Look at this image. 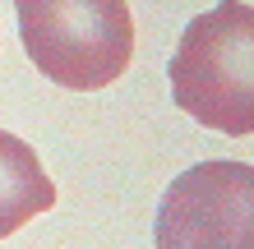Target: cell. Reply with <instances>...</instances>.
Masks as SVG:
<instances>
[{
    "label": "cell",
    "mask_w": 254,
    "mask_h": 249,
    "mask_svg": "<svg viewBox=\"0 0 254 249\" xmlns=\"http://www.w3.org/2000/svg\"><path fill=\"white\" fill-rule=\"evenodd\" d=\"M23 51L56 88L97 93L129 69L134 19L125 0H14Z\"/></svg>",
    "instance_id": "7a4b0ae2"
},
{
    "label": "cell",
    "mask_w": 254,
    "mask_h": 249,
    "mask_svg": "<svg viewBox=\"0 0 254 249\" xmlns=\"http://www.w3.org/2000/svg\"><path fill=\"white\" fill-rule=\"evenodd\" d=\"M56 208V185L19 134L0 129V240Z\"/></svg>",
    "instance_id": "277c9868"
},
{
    "label": "cell",
    "mask_w": 254,
    "mask_h": 249,
    "mask_svg": "<svg viewBox=\"0 0 254 249\" xmlns=\"http://www.w3.org/2000/svg\"><path fill=\"white\" fill-rule=\"evenodd\" d=\"M171 97L194 125L245 139L254 134V5L217 0L194 14L167 65Z\"/></svg>",
    "instance_id": "6da1fadb"
},
{
    "label": "cell",
    "mask_w": 254,
    "mask_h": 249,
    "mask_svg": "<svg viewBox=\"0 0 254 249\" xmlns=\"http://www.w3.org/2000/svg\"><path fill=\"white\" fill-rule=\"evenodd\" d=\"M157 249H254V166L194 162L157 203Z\"/></svg>",
    "instance_id": "3957f363"
}]
</instances>
